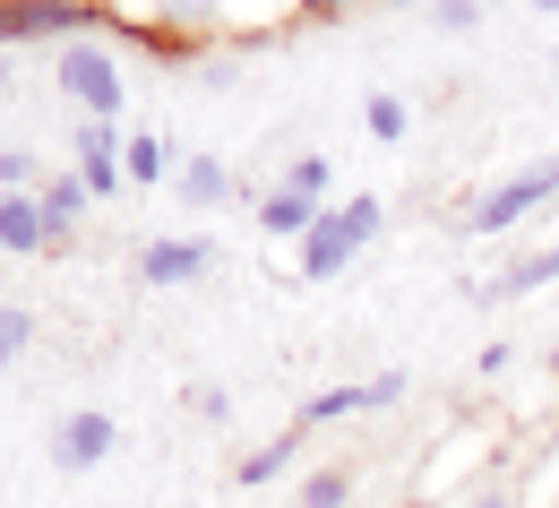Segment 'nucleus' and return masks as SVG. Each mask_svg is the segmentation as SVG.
<instances>
[{"label":"nucleus","instance_id":"nucleus-1","mask_svg":"<svg viewBox=\"0 0 559 508\" xmlns=\"http://www.w3.org/2000/svg\"><path fill=\"white\" fill-rule=\"evenodd\" d=\"M379 224H388V208H379L370 190H361V199H336L328 216L310 224V241L293 250V268H301L310 285H328V276H345V268H353V250H361V241H370Z\"/></svg>","mask_w":559,"mask_h":508},{"label":"nucleus","instance_id":"nucleus-2","mask_svg":"<svg viewBox=\"0 0 559 508\" xmlns=\"http://www.w3.org/2000/svg\"><path fill=\"white\" fill-rule=\"evenodd\" d=\"M559 199V155H534L525 173H508V181H490L483 199H465V233H516V224L534 216V208H551Z\"/></svg>","mask_w":559,"mask_h":508},{"label":"nucleus","instance_id":"nucleus-3","mask_svg":"<svg viewBox=\"0 0 559 508\" xmlns=\"http://www.w3.org/2000/svg\"><path fill=\"white\" fill-rule=\"evenodd\" d=\"M405 388H414L405 370H370V379H345V388H319V397L301 405V432H319V423H345V414H388Z\"/></svg>","mask_w":559,"mask_h":508},{"label":"nucleus","instance_id":"nucleus-4","mask_svg":"<svg viewBox=\"0 0 559 508\" xmlns=\"http://www.w3.org/2000/svg\"><path fill=\"white\" fill-rule=\"evenodd\" d=\"M61 86L86 104V121H112L121 113V70L104 44H61Z\"/></svg>","mask_w":559,"mask_h":508},{"label":"nucleus","instance_id":"nucleus-5","mask_svg":"<svg viewBox=\"0 0 559 508\" xmlns=\"http://www.w3.org/2000/svg\"><path fill=\"white\" fill-rule=\"evenodd\" d=\"M86 0H0V44H44V35H86Z\"/></svg>","mask_w":559,"mask_h":508},{"label":"nucleus","instance_id":"nucleus-6","mask_svg":"<svg viewBox=\"0 0 559 508\" xmlns=\"http://www.w3.org/2000/svg\"><path fill=\"white\" fill-rule=\"evenodd\" d=\"M215 268V241L207 233H173V241H146L139 250V276L146 285H199Z\"/></svg>","mask_w":559,"mask_h":508},{"label":"nucleus","instance_id":"nucleus-7","mask_svg":"<svg viewBox=\"0 0 559 508\" xmlns=\"http://www.w3.org/2000/svg\"><path fill=\"white\" fill-rule=\"evenodd\" d=\"M112 414H95V405H86V414H70V423H61V432H52V465H61V474H86V465H104V457H112Z\"/></svg>","mask_w":559,"mask_h":508},{"label":"nucleus","instance_id":"nucleus-8","mask_svg":"<svg viewBox=\"0 0 559 508\" xmlns=\"http://www.w3.org/2000/svg\"><path fill=\"white\" fill-rule=\"evenodd\" d=\"M121 130L112 121H86V139H78V173H86V190L95 199H112V190H130V164H121Z\"/></svg>","mask_w":559,"mask_h":508},{"label":"nucleus","instance_id":"nucleus-9","mask_svg":"<svg viewBox=\"0 0 559 508\" xmlns=\"http://www.w3.org/2000/svg\"><path fill=\"white\" fill-rule=\"evenodd\" d=\"M86 199H95V190H86V173H70V181H44V190H35V208H44V233H52V241H70L78 216H86Z\"/></svg>","mask_w":559,"mask_h":508},{"label":"nucleus","instance_id":"nucleus-10","mask_svg":"<svg viewBox=\"0 0 559 508\" xmlns=\"http://www.w3.org/2000/svg\"><path fill=\"white\" fill-rule=\"evenodd\" d=\"M543 285H559V241H551V250L508 259V268H499V285H490V302H525V293H543Z\"/></svg>","mask_w":559,"mask_h":508},{"label":"nucleus","instance_id":"nucleus-11","mask_svg":"<svg viewBox=\"0 0 559 508\" xmlns=\"http://www.w3.org/2000/svg\"><path fill=\"white\" fill-rule=\"evenodd\" d=\"M319 216H328V208L301 199V190H267V199H259V224H267L276 241H310V224H319Z\"/></svg>","mask_w":559,"mask_h":508},{"label":"nucleus","instance_id":"nucleus-12","mask_svg":"<svg viewBox=\"0 0 559 508\" xmlns=\"http://www.w3.org/2000/svg\"><path fill=\"white\" fill-rule=\"evenodd\" d=\"M0 250H52V233H44V208H35V190H17V199H0Z\"/></svg>","mask_w":559,"mask_h":508},{"label":"nucleus","instance_id":"nucleus-13","mask_svg":"<svg viewBox=\"0 0 559 508\" xmlns=\"http://www.w3.org/2000/svg\"><path fill=\"white\" fill-rule=\"evenodd\" d=\"M293 457H301V423H293V432H276L267 448H250V457L233 465V483H241V492H259V483H276V474H293Z\"/></svg>","mask_w":559,"mask_h":508},{"label":"nucleus","instance_id":"nucleus-14","mask_svg":"<svg viewBox=\"0 0 559 508\" xmlns=\"http://www.w3.org/2000/svg\"><path fill=\"white\" fill-rule=\"evenodd\" d=\"M181 199H190V208H224V199H233V173H224L215 155H181Z\"/></svg>","mask_w":559,"mask_h":508},{"label":"nucleus","instance_id":"nucleus-15","mask_svg":"<svg viewBox=\"0 0 559 508\" xmlns=\"http://www.w3.org/2000/svg\"><path fill=\"white\" fill-rule=\"evenodd\" d=\"M121 164H130V181H181V155H173L164 139H130Z\"/></svg>","mask_w":559,"mask_h":508},{"label":"nucleus","instance_id":"nucleus-16","mask_svg":"<svg viewBox=\"0 0 559 508\" xmlns=\"http://www.w3.org/2000/svg\"><path fill=\"white\" fill-rule=\"evenodd\" d=\"M361 130H370L379 146H396L405 130H414V104H405V95H370V104H361Z\"/></svg>","mask_w":559,"mask_h":508},{"label":"nucleus","instance_id":"nucleus-17","mask_svg":"<svg viewBox=\"0 0 559 508\" xmlns=\"http://www.w3.org/2000/svg\"><path fill=\"white\" fill-rule=\"evenodd\" d=\"M328 181H336L328 155H293V173H284V190H301V199H319V208H328Z\"/></svg>","mask_w":559,"mask_h":508},{"label":"nucleus","instance_id":"nucleus-18","mask_svg":"<svg viewBox=\"0 0 559 508\" xmlns=\"http://www.w3.org/2000/svg\"><path fill=\"white\" fill-rule=\"evenodd\" d=\"M44 181H52V173H44L26 146H9V155H0V199H17V190H44Z\"/></svg>","mask_w":559,"mask_h":508},{"label":"nucleus","instance_id":"nucleus-19","mask_svg":"<svg viewBox=\"0 0 559 508\" xmlns=\"http://www.w3.org/2000/svg\"><path fill=\"white\" fill-rule=\"evenodd\" d=\"M345 500H353V474H345V465H319V474L301 483V508H345Z\"/></svg>","mask_w":559,"mask_h":508},{"label":"nucleus","instance_id":"nucleus-20","mask_svg":"<svg viewBox=\"0 0 559 508\" xmlns=\"http://www.w3.org/2000/svg\"><path fill=\"white\" fill-rule=\"evenodd\" d=\"M430 26L439 35H474L483 26V0H430Z\"/></svg>","mask_w":559,"mask_h":508},{"label":"nucleus","instance_id":"nucleus-21","mask_svg":"<svg viewBox=\"0 0 559 508\" xmlns=\"http://www.w3.org/2000/svg\"><path fill=\"white\" fill-rule=\"evenodd\" d=\"M26 336H35V319H26L17 302H0V370H9L17 354H26Z\"/></svg>","mask_w":559,"mask_h":508},{"label":"nucleus","instance_id":"nucleus-22","mask_svg":"<svg viewBox=\"0 0 559 508\" xmlns=\"http://www.w3.org/2000/svg\"><path fill=\"white\" fill-rule=\"evenodd\" d=\"M164 17H173V35H199V26H215V9L224 0H155Z\"/></svg>","mask_w":559,"mask_h":508},{"label":"nucleus","instance_id":"nucleus-23","mask_svg":"<svg viewBox=\"0 0 559 508\" xmlns=\"http://www.w3.org/2000/svg\"><path fill=\"white\" fill-rule=\"evenodd\" d=\"M474 370H483V379H499V370H508V336H490L483 354H474Z\"/></svg>","mask_w":559,"mask_h":508},{"label":"nucleus","instance_id":"nucleus-24","mask_svg":"<svg viewBox=\"0 0 559 508\" xmlns=\"http://www.w3.org/2000/svg\"><path fill=\"white\" fill-rule=\"evenodd\" d=\"M345 9H370V0H301V17H345Z\"/></svg>","mask_w":559,"mask_h":508},{"label":"nucleus","instance_id":"nucleus-25","mask_svg":"<svg viewBox=\"0 0 559 508\" xmlns=\"http://www.w3.org/2000/svg\"><path fill=\"white\" fill-rule=\"evenodd\" d=\"M465 508H508V492H483V500H465Z\"/></svg>","mask_w":559,"mask_h":508},{"label":"nucleus","instance_id":"nucleus-26","mask_svg":"<svg viewBox=\"0 0 559 508\" xmlns=\"http://www.w3.org/2000/svg\"><path fill=\"white\" fill-rule=\"evenodd\" d=\"M379 9H414V0H379Z\"/></svg>","mask_w":559,"mask_h":508},{"label":"nucleus","instance_id":"nucleus-27","mask_svg":"<svg viewBox=\"0 0 559 508\" xmlns=\"http://www.w3.org/2000/svg\"><path fill=\"white\" fill-rule=\"evenodd\" d=\"M525 9H559V0H525Z\"/></svg>","mask_w":559,"mask_h":508},{"label":"nucleus","instance_id":"nucleus-28","mask_svg":"<svg viewBox=\"0 0 559 508\" xmlns=\"http://www.w3.org/2000/svg\"><path fill=\"white\" fill-rule=\"evenodd\" d=\"M551 370H559V336H551Z\"/></svg>","mask_w":559,"mask_h":508},{"label":"nucleus","instance_id":"nucleus-29","mask_svg":"<svg viewBox=\"0 0 559 508\" xmlns=\"http://www.w3.org/2000/svg\"><path fill=\"white\" fill-rule=\"evenodd\" d=\"M0 259H9V250H0Z\"/></svg>","mask_w":559,"mask_h":508}]
</instances>
